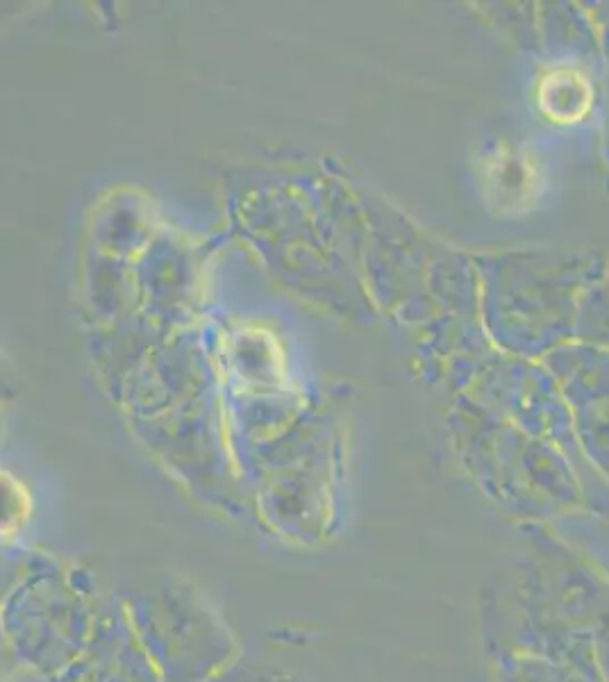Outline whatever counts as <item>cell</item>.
I'll return each mask as SVG.
<instances>
[{"mask_svg":"<svg viewBox=\"0 0 609 682\" xmlns=\"http://www.w3.org/2000/svg\"><path fill=\"white\" fill-rule=\"evenodd\" d=\"M541 103L546 105V112L560 121H571L587 110V87L582 85L573 73H557L550 76L544 85V96Z\"/></svg>","mask_w":609,"mask_h":682,"instance_id":"obj_1","label":"cell"}]
</instances>
